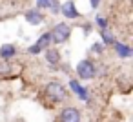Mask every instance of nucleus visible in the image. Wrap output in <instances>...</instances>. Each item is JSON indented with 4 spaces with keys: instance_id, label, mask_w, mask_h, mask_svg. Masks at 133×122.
<instances>
[{
    "instance_id": "f8f14e48",
    "label": "nucleus",
    "mask_w": 133,
    "mask_h": 122,
    "mask_svg": "<svg viewBox=\"0 0 133 122\" xmlns=\"http://www.w3.org/2000/svg\"><path fill=\"white\" fill-rule=\"evenodd\" d=\"M100 35H102V38H104V44H113L115 42V38H113V35L106 29V28H102V31H100Z\"/></svg>"
},
{
    "instance_id": "6e6552de",
    "label": "nucleus",
    "mask_w": 133,
    "mask_h": 122,
    "mask_svg": "<svg viewBox=\"0 0 133 122\" xmlns=\"http://www.w3.org/2000/svg\"><path fill=\"white\" fill-rule=\"evenodd\" d=\"M115 51H117L118 57H124V58H128V57L131 55V49H129V46H126V44H115Z\"/></svg>"
},
{
    "instance_id": "7ed1b4c3",
    "label": "nucleus",
    "mask_w": 133,
    "mask_h": 122,
    "mask_svg": "<svg viewBox=\"0 0 133 122\" xmlns=\"http://www.w3.org/2000/svg\"><path fill=\"white\" fill-rule=\"evenodd\" d=\"M77 73L80 78H91V77H95V66L89 60H82L77 66Z\"/></svg>"
},
{
    "instance_id": "ddd939ff",
    "label": "nucleus",
    "mask_w": 133,
    "mask_h": 122,
    "mask_svg": "<svg viewBox=\"0 0 133 122\" xmlns=\"http://www.w3.org/2000/svg\"><path fill=\"white\" fill-rule=\"evenodd\" d=\"M38 8H51V0H37Z\"/></svg>"
},
{
    "instance_id": "f03ea898",
    "label": "nucleus",
    "mask_w": 133,
    "mask_h": 122,
    "mask_svg": "<svg viewBox=\"0 0 133 122\" xmlns=\"http://www.w3.org/2000/svg\"><path fill=\"white\" fill-rule=\"evenodd\" d=\"M69 35H71V29H69L68 24H57L53 28V31H51V40L60 44V42H66L69 38Z\"/></svg>"
},
{
    "instance_id": "2eb2a0df",
    "label": "nucleus",
    "mask_w": 133,
    "mask_h": 122,
    "mask_svg": "<svg viewBox=\"0 0 133 122\" xmlns=\"http://www.w3.org/2000/svg\"><path fill=\"white\" fill-rule=\"evenodd\" d=\"M100 49H102V48H100L98 44H95V48H93V51H97V53H100Z\"/></svg>"
},
{
    "instance_id": "f257e3e1",
    "label": "nucleus",
    "mask_w": 133,
    "mask_h": 122,
    "mask_svg": "<svg viewBox=\"0 0 133 122\" xmlns=\"http://www.w3.org/2000/svg\"><path fill=\"white\" fill-rule=\"evenodd\" d=\"M46 95L49 97V100L60 102V100L66 98V89H64V86L58 84V82H49V84L46 86Z\"/></svg>"
},
{
    "instance_id": "20e7f679",
    "label": "nucleus",
    "mask_w": 133,
    "mask_h": 122,
    "mask_svg": "<svg viewBox=\"0 0 133 122\" xmlns=\"http://www.w3.org/2000/svg\"><path fill=\"white\" fill-rule=\"evenodd\" d=\"M60 122H80V111L75 107H66L60 113Z\"/></svg>"
},
{
    "instance_id": "9d476101",
    "label": "nucleus",
    "mask_w": 133,
    "mask_h": 122,
    "mask_svg": "<svg viewBox=\"0 0 133 122\" xmlns=\"http://www.w3.org/2000/svg\"><path fill=\"white\" fill-rule=\"evenodd\" d=\"M69 86H71V89L80 97V98H88V93H86V89L82 87V86H78V82H75V80H71L69 82Z\"/></svg>"
},
{
    "instance_id": "9b49d317",
    "label": "nucleus",
    "mask_w": 133,
    "mask_h": 122,
    "mask_svg": "<svg viewBox=\"0 0 133 122\" xmlns=\"http://www.w3.org/2000/svg\"><path fill=\"white\" fill-rule=\"evenodd\" d=\"M49 42H51V33H46V35H42V37L38 38L37 46H38V49L42 51V49H46V46H49Z\"/></svg>"
},
{
    "instance_id": "4468645a",
    "label": "nucleus",
    "mask_w": 133,
    "mask_h": 122,
    "mask_svg": "<svg viewBox=\"0 0 133 122\" xmlns=\"http://www.w3.org/2000/svg\"><path fill=\"white\" fill-rule=\"evenodd\" d=\"M97 24H98L100 28H106V20H104V18H100V17L97 18Z\"/></svg>"
},
{
    "instance_id": "423d86ee",
    "label": "nucleus",
    "mask_w": 133,
    "mask_h": 122,
    "mask_svg": "<svg viewBox=\"0 0 133 122\" xmlns=\"http://www.w3.org/2000/svg\"><path fill=\"white\" fill-rule=\"evenodd\" d=\"M26 20H28L29 24H33V26H38L44 18H42V15H40L38 11L31 9V11H28V13H26Z\"/></svg>"
},
{
    "instance_id": "39448f33",
    "label": "nucleus",
    "mask_w": 133,
    "mask_h": 122,
    "mask_svg": "<svg viewBox=\"0 0 133 122\" xmlns=\"http://www.w3.org/2000/svg\"><path fill=\"white\" fill-rule=\"evenodd\" d=\"M62 13H64V17H68V18H77V17H78V11H77V8H75L73 2H66V4L62 6Z\"/></svg>"
},
{
    "instance_id": "dca6fc26",
    "label": "nucleus",
    "mask_w": 133,
    "mask_h": 122,
    "mask_svg": "<svg viewBox=\"0 0 133 122\" xmlns=\"http://www.w3.org/2000/svg\"><path fill=\"white\" fill-rule=\"evenodd\" d=\"M98 2H100V0H91V6H93V8H97V6H98Z\"/></svg>"
},
{
    "instance_id": "0eeeda50",
    "label": "nucleus",
    "mask_w": 133,
    "mask_h": 122,
    "mask_svg": "<svg viewBox=\"0 0 133 122\" xmlns=\"http://www.w3.org/2000/svg\"><path fill=\"white\" fill-rule=\"evenodd\" d=\"M46 60L51 64V66H57L60 62V53L57 49H46Z\"/></svg>"
},
{
    "instance_id": "1a4fd4ad",
    "label": "nucleus",
    "mask_w": 133,
    "mask_h": 122,
    "mask_svg": "<svg viewBox=\"0 0 133 122\" xmlns=\"http://www.w3.org/2000/svg\"><path fill=\"white\" fill-rule=\"evenodd\" d=\"M15 53H17L15 46H9V44H8V46H2V49H0V57L6 58V60H8V58H11Z\"/></svg>"
}]
</instances>
